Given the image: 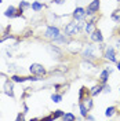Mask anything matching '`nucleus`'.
Masks as SVG:
<instances>
[{
	"label": "nucleus",
	"instance_id": "f257e3e1",
	"mask_svg": "<svg viewBox=\"0 0 120 121\" xmlns=\"http://www.w3.org/2000/svg\"><path fill=\"white\" fill-rule=\"evenodd\" d=\"M30 73L32 74H35V76H44L46 74V69L43 65H40V63H32L30 65Z\"/></svg>",
	"mask_w": 120,
	"mask_h": 121
},
{
	"label": "nucleus",
	"instance_id": "f03ea898",
	"mask_svg": "<svg viewBox=\"0 0 120 121\" xmlns=\"http://www.w3.org/2000/svg\"><path fill=\"white\" fill-rule=\"evenodd\" d=\"M44 36H46V37H48V39H53V40H55V39H58L61 36L60 29H58V28H55V26H48V28L46 29Z\"/></svg>",
	"mask_w": 120,
	"mask_h": 121
},
{
	"label": "nucleus",
	"instance_id": "7ed1b4c3",
	"mask_svg": "<svg viewBox=\"0 0 120 121\" xmlns=\"http://www.w3.org/2000/svg\"><path fill=\"white\" fill-rule=\"evenodd\" d=\"M6 17L8 18H14V17H21L22 15V10H17L14 6H10V7L6 10V13H4Z\"/></svg>",
	"mask_w": 120,
	"mask_h": 121
},
{
	"label": "nucleus",
	"instance_id": "20e7f679",
	"mask_svg": "<svg viewBox=\"0 0 120 121\" xmlns=\"http://www.w3.org/2000/svg\"><path fill=\"white\" fill-rule=\"evenodd\" d=\"M77 32H79V28H77V23H75V22H70L65 26V35H66V36L76 35Z\"/></svg>",
	"mask_w": 120,
	"mask_h": 121
},
{
	"label": "nucleus",
	"instance_id": "39448f33",
	"mask_svg": "<svg viewBox=\"0 0 120 121\" xmlns=\"http://www.w3.org/2000/svg\"><path fill=\"white\" fill-rule=\"evenodd\" d=\"M11 80L14 83H23V81H37L39 78L36 76H30V77H21V76H13Z\"/></svg>",
	"mask_w": 120,
	"mask_h": 121
},
{
	"label": "nucleus",
	"instance_id": "423d86ee",
	"mask_svg": "<svg viewBox=\"0 0 120 121\" xmlns=\"http://www.w3.org/2000/svg\"><path fill=\"white\" fill-rule=\"evenodd\" d=\"M98 8H99V0H92L90 4H88V7H87V10H86V14H94V13H97Z\"/></svg>",
	"mask_w": 120,
	"mask_h": 121
},
{
	"label": "nucleus",
	"instance_id": "0eeeda50",
	"mask_svg": "<svg viewBox=\"0 0 120 121\" xmlns=\"http://www.w3.org/2000/svg\"><path fill=\"white\" fill-rule=\"evenodd\" d=\"M83 56L86 58V59H92L94 56H95V52H94V47L91 44H87V47L84 48V51H83Z\"/></svg>",
	"mask_w": 120,
	"mask_h": 121
},
{
	"label": "nucleus",
	"instance_id": "6e6552de",
	"mask_svg": "<svg viewBox=\"0 0 120 121\" xmlns=\"http://www.w3.org/2000/svg\"><path fill=\"white\" fill-rule=\"evenodd\" d=\"M105 58L111 62H116V54H115V50L113 47H106L105 50Z\"/></svg>",
	"mask_w": 120,
	"mask_h": 121
},
{
	"label": "nucleus",
	"instance_id": "1a4fd4ad",
	"mask_svg": "<svg viewBox=\"0 0 120 121\" xmlns=\"http://www.w3.org/2000/svg\"><path fill=\"white\" fill-rule=\"evenodd\" d=\"M91 40L95 41V43H101V41L104 40V36H102L101 30L99 29H94V32L91 33Z\"/></svg>",
	"mask_w": 120,
	"mask_h": 121
},
{
	"label": "nucleus",
	"instance_id": "9d476101",
	"mask_svg": "<svg viewBox=\"0 0 120 121\" xmlns=\"http://www.w3.org/2000/svg\"><path fill=\"white\" fill-rule=\"evenodd\" d=\"M84 15H86V10L82 8V7H77L75 11H73V18H75V19H83Z\"/></svg>",
	"mask_w": 120,
	"mask_h": 121
},
{
	"label": "nucleus",
	"instance_id": "9b49d317",
	"mask_svg": "<svg viewBox=\"0 0 120 121\" xmlns=\"http://www.w3.org/2000/svg\"><path fill=\"white\" fill-rule=\"evenodd\" d=\"M4 92L7 94L8 96H14V88H13V84L10 83L8 80L4 81Z\"/></svg>",
	"mask_w": 120,
	"mask_h": 121
},
{
	"label": "nucleus",
	"instance_id": "f8f14e48",
	"mask_svg": "<svg viewBox=\"0 0 120 121\" xmlns=\"http://www.w3.org/2000/svg\"><path fill=\"white\" fill-rule=\"evenodd\" d=\"M109 74H111V69H105V70L101 73V76H99V78H101V83H102V84H106L108 78H109Z\"/></svg>",
	"mask_w": 120,
	"mask_h": 121
},
{
	"label": "nucleus",
	"instance_id": "ddd939ff",
	"mask_svg": "<svg viewBox=\"0 0 120 121\" xmlns=\"http://www.w3.org/2000/svg\"><path fill=\"white\" fill-rule=\"evenodd\" d=\"M80 43L79 41H72L70 43V45H69V50L72 51V52H77V51H80Z\"/></svg>",
	"mask_w": 120,
	"mask_h": 121
},
{
	"label": "nucleus",
	"instance_id": "4468645a",
	"mask_svg": "<svg viewBox=\"0 0 120 121\" xmlns=\"http://www.w3.org/2000/svg\"><path fill=\"white\" fill-rule=\"evenodd\" d=\"M30 7H32L33 11H36V13H37V11H40V10H43V4H42V3H39V1H35V3H32V4H30Z\"/></svg>",
	"mask_w": 120,
	"mask_h": 121
},
{
	"label": "nucleus",
	"instance_id": "2eb2a0df",
	"mask_svg": "<svg viewBox=\"0 0 120 121\" xmlns=\"http://www.w3.org/2000/svg\"><path fill=\"white\" fill-rule=\"evenodd\" d=\"M94 26H95V25H94V22H92V21H90V22H86V28H84V29H86V32H87V33H92V32H94Z\"/></svg>",
	"mask_w": 120,
	"mask_h": 121
},
{
	"label": "nucleus",
	"instance_id": "dca6fc26",
	"mask_svg": "<svg viewBox=\"0 0 120 121\" xmlns=\"http://www.w3.org/2000/svg\"><path fill=\"white\" fill-rule=\"evenodd\" d=\"M62 120H65V121H75L76 120V116H73L72 113H64Z\"/></svg>",
	"mask_w": 120,
	"mask_h": 121
},
{
	"label": "nucleus",
	"instance_id": "f3484780",
	"mask_svg": "<svg viewBox=\"0 0 120 121\" xmlns=\"http://www.w3.org/2000/svg\"><path fill=\"white\" fill-rule=\"evenodd\" d=\"M101 92H102V87H101V85H95V87L90 91V94L92 95V96H95V95L101 94Z\"/></svg>",
	"mask_w": 120,
	"mask_h": 121
},
{
	"label": "nucleus",
	"instance_id": "a211bd4d",
	"mask_svg": "<svg viewBox=\"0 0 120 121\" xmlns=\"http://www.w3.org/2000/svg\"><path fill=\"white\" fill-rule=\"evenodd\" d=\"M79 109H80V113H82L83 117H87V110H88V109L86 107V105H84L83 102H80V103H79Z\"/></svg>",
	"mask_w": 120,
	"mask_h": 121
},
{
	"label": "nucleus",
	"instance_id": "6ab92c4d",
	"mask_svg": "<svg viewBox=\"0 0 120 121\" xmlns=\"http://www.w3.org/2000/svg\"><path fill=\"white\" fill-rule=\"evenodd\" d=\"M115 112H116V107L115 106H111V107H108L105 112V116L106 117H112L113 114H115Z\"/></svg>",
	"mask_w": 120,
	"mask_h": 121
},
{
	"label": "nucleus",
	"instance_id": "aec40b11",
	"mask_svg": "<svg viewBox=\"0 0 120 121\" xmlns=\"http://www.w3.org/2000/svg\"><path fill=\"white\" fill-rule=\"evenodd\" d=\"M51 100H53L54 103H60L61 100H62V96L58 95V94H53V95H51Z\"/></svg>",
	"mask_w": 120,
	"mask_h": 121
},
{
	"label": "nucleus",
	"instance_id": "412c9836",
	"mask_svg": "<svg viewBox=\"0 0 120 121\" xmlns=\"http://www.w3.org/2000/svg\"><path fill=\"white\" fill-rule=\"evenodd\" d=\"M112 19L115 22H120V10H116L112 14Z\"/></svg>",
	"mask_w": 120,
	"mask_h": 121
},
{
	"label": "nucleus",
	"instance_id": "4be33fe9",
	"mask_svg": "<svg viewBox=\"0 0 120 121\" xmlns=\"http://www.w3.org/2000/svg\"><path fill=\"white\" fill-rule=\"evenodd\" d=\"M86 87H82V88H80V92H79V100H80V102H83V100H84V92H86Z\"/></svg>",
	"mask_w": 120,
	"mask_h": 121
},
{
	"label": "nucleus",
	"instance_id": "5701e85b",
	"mask_svg": "<svg viewBox=\"0 0 120 121\" xmlns=\"http://www.w3.org/2000/svg\"><path fill=\"white\" fill-rule=\"evenodd\" d=\"M62 116H64V112H62V110H57L51 117H53V120H55V118H60V117H62Z\"/></svg>",
	"mask_w": 120,
	"mask_h": 121
},
{
	"label": "nucleus",
	"instance_id": "b1692460",
	"mask_svg": "<svg viewBox=\"0 0 120 121\" xmlns=\"http://www.w3.org/2000/svg\"><path fill=\"white\" fill-rule=\"evenodd\" d=\"M84 100H86V103H84V105H86V107L90 110L91 107H92V99H91V98H86Z\"/></svg>",
	"mask_w": 120,
	"mask_h": 121
},
{
	"label": "nucleus",
	"instance_id": "393cba45",
	"mask_svg": "<svg viewBox=\"0 0 120 121\" xmlns=\"http://www.w3.org/2000/svg\"><path fill=\"white\" fill-rule=\"evenodd\" d=\"M28 7H30V4L28 1H21L19 3V10H23V8H28Z\"/></svg>",
	"mask_w": 120,
	"mask_h": 121
},
{
	"label": "nucleus",
	"instance_id": "a878e982",
	"mask_svg": "<svg viewBox=\"0 0 120 121\" xmlns=\"http://www.w3.org/2000/svg\"><path fill=\"white\" fill-rule=\"evenodd\" d=\"M102 91H104V92H111V85H104V87H102Z\"/></svg>",
	"mask_w": 120,
	"mask_h": 121
},
{
	"label": "nucleus",
	"instance_id": "bb28decb",
	"mask_svg": "<svg viewBox=\"0 0 120 121\" xmlns=\"http://www.w3.org/2000/svg\"><path fill=\"white\" fill-rule=\"evenodd\" d=\"M54 3H57V4H62V3H65V0H54Z\"/></svg>",
	"mask_w": 120,
	"mask_h": 121
},
{
	"label": "nucleus",
	"instance_id": "cd10ccee",
	"mask_svg": "<svg viewBox=\"0 0 120 121\" xmlns=\"http://www.w3.org/2000/svg\"><path fill=\"white\" fill-rule=\"evenodd\" d=\"M17 120H23V116H22V114H18V117H17Z\"/></svg>",
	"mask_w": 120,
	"mask_h": 121
},
{
	"label": "nucleus",
	"instance_id": "c85d7f7f",
	"mask_svg": "<svg viewBox=\"0 0 120 121\" xmlns=\"http://www.w3.org/2000/svg\"><path fill=\"white\" fill-rule=\"evenodd\" d=\"M86 118H87V120H94V117H92V116H88V114H87V117H86Z\"/></svg>",
	"mask_w": 120,
	"mask_h": 121
},
{
	"label": "nucleus",
	"instance_id": "c756f323",
	"mask_svg": "<svg viewBox=\"0 0 120 121\" xmlns=\"http://www.w3.org/2000/svg\"><path fill=\"white\" fill-rule=\"evenodd\" d=\"M116 45H117V48H120V40H117V41H116Z\"/></svg>",
	"mask_w": 120,
	"mask_h": 121
},
{
	"label": "nucleus",
	"instance_id": "7c9ffc66",
	"mask_svg": "<svg viewBox=\"0 0 120 121\" xmlns=\"http://www.w3.org/2000/svg\"><path fill=\"white\" fill-rule=\"evenodd\" d=\"M117 70H119V72H120V62H119V63H117Z\"/></svg>",
	"mask_w": 120,
	"mask_h": 121
},
{
	"label": "nucleus",
	"instance_id": "2f4dec72",
	"mask_svg": "<svg viewBox=\"0 0 120 121\" xmlns=\"http://www.w3.org/2000/svg\"><path fill=\"white\" fill-rule=\"evenodd\" d=\"M0 3H1V0H0Z\"/></svg>",
	"mask_w": 120,
	"mask_h": 121
}]
</instances>
